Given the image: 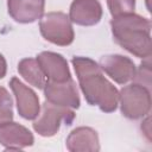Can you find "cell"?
<instances>
[{
    "label": "cell",
    "mask_w": 152,
    "mask_h": 152,
    "mask_svg": "<svg viewBox=\"0 0 152 152\" xmlns=\"http://www.w3.org/2000/svg\"><path fill=\"white\" fill-rule=\"evenodd\" d=\"M71 62L88 103L97 106L104 113L114 112L119 102V91L103 76L99 64L88 57H74Z\"/></svg>",
    "instance_id": "6da1fadb"
},
{
    "label": "cell",
    "mask_w": 152,
    "mask_h": 152,
    "mask_svg": "<svg viewBox=\"0 0 152 152\" xmlns=\"http://www.w3.org/2000/svg\"><path fill=\"white\" fill-rule=\"evenodd\" d=\"M110 27L114 40L125 50L139 58L151 57V23L148 19L134 13L122 14L113 17Z\"/></svg>",
    "instance_id": "7a4b0ae2"
},
{
    "label": "cell",
    "mask_w": 152,
    "mask_h": 152,
    "mask_svg": "<svg viewBox=\"0 0 152 152\" xmlns=\"http://www.w3.org/2000/svg\"><path fill=\"white\" fill-rule=\"evenodd\" d=\"M119 102L124 116L137 120L146 116L151 109V94L148 88L140 83L126 86L119 93Z\"/></svg>",
    "instance_id": "3957f363"
},
{
    "label": "cell",
    "mask_w": 152,
    "mask_h": 152,
    "mask_svg": "<svg viewBox=\"0 0 152 152\" xmlns=\"http://www.w3.org/2000/svg\"><path fill=\"white\" fill-rule=\"evenodd\" d=\"M42 36L59 46L70 45L74 42V28L71 20L63 12H49L39 21Z\"/></svg>",
    "instance_id": "277c9868"
},
{
    "label": "cell",
    "mask_w": 152,
    "mask_h": 152,
    "mask_svg": "<svg viewBox=\"0 0 152 152\" xmlns=\"http://www.w3.org/2000/svg\"><path fill=\"white\" fill-rule=\"evenodd\" d=\"M74 119L75 113L70 108L45 101L38 119L33 122V128L42 137H52L58 132L62 122L71 125Z\"/></svg>",
    "instance_id": "5b68a950"
},
{
    "label": "cell",
    "mask_w": 152,
    "mask_h": 152,
    "mask_svg": "<svg viewBox=\"0 0 152 152\" xmlns=\"http://www.w3.org/2000/svg\"><path fill=\"white\" fill-rule=\"evenodd\" d=\"M43 89H44V95L46 101L51 103L68 107V108L80 107V95H78L75 81L71 77L64 82L48 81Z\"/></svg>",
    "instance_id": "8992f818"
},
{
    "label": "cell",
    "mask_w": 152,
    "mask_h": 152,
    "mask_svg": "<svg viewBox=\"0 0 152 152\" xmlns=\"http://www.w3.org/2000/svg\"><path fill=\"white\" fill-rule=\"evenodd\" d=\"M99 66L119 84H125L133 80L137 71L133 61L121 55H107L101 57Z\"/></svg>",
    "instance_id": "52a82bcc"
},
{
    "label": "cell",
    "mask_w": 152,
    "mask_h": 152,
    "mask_svg": "<svg viewBox=\"0 0 152 152\" xmlns=\"http://www.w3.org/2000/svg\"><path fill=\"white\" fill-rule=\"evenodd\" d=\"M11 89L14 93L17 100V108L21 118L26 120H33L40 112L39 99L37 94L28 87H26L17 77H13L10 82Z\"/></svg>",
    "instance_id": "ba28073f"
},
{
    "label": "cell",
    "mask_w": 152,
    "mask_h": 152,
    "mask_svg": "<svg viewBox=\"0 0 152 152\" xmlns=\"http://www.w3.org/2000/svg\"><path fill=\"white\" fill-rule=\"evenodd\" d=\"M37 61L50 82H64L71 77L68 62L59 53L44 51L37 56Z\"/></svg>",
    "instance_id": "9c48e42d"
},
{
    "label": "cell",
    "mask_w": 152,
    "mask_h": 152,
    "mask_svg": "<svg viewBox=\"0 0 152 152\" xmlns=\"http://www.w3.org/2000/svg\"><path fill=\"white\" fill-rule=\"evenodd\" d=\"M34 139L32 133L17 122H6L0 125V144L6 150H20L31 146Z\"/></svg>",
    "instance_id": "30bf717a"
},
{
    "label": "cell",
    "mask_w": 152,
    "mask_h": 152,
    "mask_svg": "<svg viewBox=\"0 0 152 152\" xmlns=\"http://www.w3.org/2000/svg\"><path fill=\"white\" fill-rule=\"evenodd\" d=\"M102 17V6L99 0H74L70 6L69 19L82 26L97 24Z\"/></svg>",
    "instance_id": "8fae6325"
},
{
    "label": "cell",
    "mask_w": 152,
    "mask_h": 152,
    "mask_svg": "<svg viewBox=\"0 0 152 152\" xmlns=\"http://www.w3.org/2000/svg\"><path fill=\"white\" fill-rule=\"evenodd\" d=\"M44 6L45 0H7L10 15L21 24L40 19L44 13Z\"/></svg>",
    "instance_id": "7c38bea8"
},
{
    "label": "cell",
    "mask_w": 152,
    "mask_h": 152,
    "mask_svg": "<svg viewBox=\"0 0 152 152\" xmlns=\"http://www.w3.org/2000/svg\"><path fill=\"white\" fill-rule=\"evenodd\" d=\"M66 148L70 152H96L100 142L96 131L90 127L75 128L66 139Z\"/></svg>",
    "instance_id": "4fadbf2b"
},
{
    "label": "cell",
    "mask_w": 152,
    "mask_h": 152,
    "mask_svg": "<svg viewBox=\"0 0 152 152\" xmlns=\"http://www.w3.org/2000/svg\"><path fill=\"white\" fill-rule=\"evenodd\" d=\"M18 71L19 74L27 81L31 86L43 89L46 83V77L38 63L34 58H24L18 64Z\"/></svg>",
    "instance_id": "5bb4252c"
},
{
    "label": "cell",
    "mask_w": 152,
    "mask_h": 152,
    "mask_svg": "<svg viewBox=\"0 0 152 152\" xmlns=\"http://www.w3.org/2000/svg\"><path fill=\"white\" fill-rule=\"evenodd\" d=\"M13 119V101L8 91L0 87V125L12 121Z\"/></svg>",
    "instance_id": "9a60e30c"
},
{
    "label": "cell",
    "mask_w": 152,
    "mask_h": 152,
    "mask_svg": "<svg viewBox=\"0 0 152 152\" xmlns=\"http://www.w3.org/2000/svg\"><path fill=\"white\" fill-rule=\"evenodd\" d=\"M109 12L113 17L134 12L135 0H107Z\"/></svg>",
    "instance_id": "2e32d148"
},
{
    "label": "cell",
    "mask_w": 152,
    "mask_h": 152,
    "mask_svg": "<svg viewBox=\"0 0 152 152\" xmlns=\"http://www.w3.org/2000/svg\"><path fill=\"white\" fill-rule=\"evenodd\" d=\"M134 78H137L139 81L140 84L145 86L146 88L150 87V81H151V68H150V57L146 58L145 63H141L140 68L135 71V76Z\"/></svg>",
    "instance_id": "e0dca14e"
},
{
    "label": "cell",
    "mask_w": 152,
    "mask_h": 152,
    "mask_svg": "<svg viewBox=\"0 0 152 152\" xmlns=\"http://www.w3.org/2000/svg\"><path fill=\"white\" fill-rule=\"evenodd\" d=\"M6 70H7L6 61H5L4 56L0 53V78H2V77L6 75Z\"/></svg>",
    "instance_id": "ac0fdd59"
}]
</instances>
